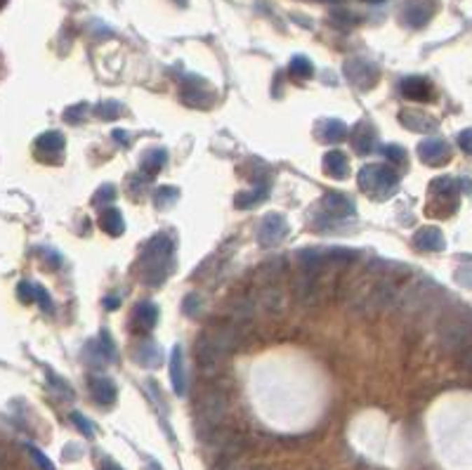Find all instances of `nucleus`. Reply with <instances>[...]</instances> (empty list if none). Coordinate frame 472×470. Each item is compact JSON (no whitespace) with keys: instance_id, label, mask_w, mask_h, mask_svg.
Segmentation results:
<instances>
[{"instance_id":"obj_4","label":"nucleus","mask_w":472,"mask_h":470,"mask_svg":"<svg viewBox=\"0 0 472 470\" xmlns=\"http://www.w3.org/2000/svg\"><path fill=\"white\" fill-rule=\"evenodd\" d=\"M0 5H5V0H0Z\"/></svg>"},{"instance_id":"obj_5","label":"nucleus","mask_w":472,"mask_h":470,"mask_svg":"<svg viewBox=\"0 0 472 470\" xmlns=\"http://www.w3.org/2000/svg\"><path fill=\"white\" fill-rule=\"evenodd\" d=\"M371 3H378V0H371Z\"/></svg>"},{"instance_id":"obj_2","label":"nucleus","mask_w":472,"mask_h":470,"mask_svg":"<svg viewBox=\"0 0 472 470\" xmlns=\"http://www.w3.org/2000/svg\"><path fill=\"white\" fill-rule=\"evenodd\" d=\"M29 452H31V456H34V459L38 461V466H41L43 470H53V463H50L48 459H45V456L38 452V449H34V447H29Z\"/></svg>"},{"instance_id":"obj_6","label":"nucleus","mask_w":472,"mask_h":470,"mask_svg":"<svg viewBox=\"0 0 472 470\" xmlns=\"http://www.w3.org/2000/svg\"><path fill=\"white\" fill-rule=\"evenodd\" d=\"M180 3H184V0H180Z\"/></svg>"},{"instance_id":"obj_1","label":"nucleus","mask_w":472,"mask_h":470,"mask_svg":"<svg viewBox=\"0 0 472 470\" xmlns=\"http://www.w3.org/2000/svg\"><path fill=\"white\" fill-rule=\"evenodd\" d=\"M430 12H432V5L423 8V0H411V3L406 5V17H409V24H413V27H423V24L428 22Z\"/></svg>"},{"instance_id":"obj_3","label":"nucleus","mask_w":472,"mask_h":470,"mask_svg":"<svg viewBox=\"0 0 472 470\" xmlns=\"http://www.w3.org/2000/svg\"><path fill=\"white\" fill-rule=\"evenodd\" d=\"M102 470H121V468H119V466H116V463H107V466H104V468H102Z\"/></svg>"}]
</instances>
